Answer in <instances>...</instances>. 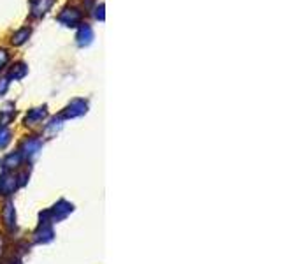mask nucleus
Returning a JSON list of instances; mask_svg holds the SVG:
<instances>
[{
	"instance_id": "nucleus-1",
	"label": "nucleus",
	"mask_w": 281,
	"mask_h": 264,
	"mask_svg": "<svg viewBox=\"0 0 281 264\" xmlns=\"http://www.w3.org/2000/svg\"><path fill=\"white\" fill-rule=\"evenodd\" d=\"M81 20H83V14L81 11L74 9V7H65L60 14H58V21L65 27H77L81 25Z\"/></svg>"
},
{
	"instance_id": "nucleus-2",
	"label": "nucleus",
	"mask_w": 281,
	"mask_h": 264,
	"mask_svg": "<svg viewBox=\"0 0 281 264\" xmlns=\"http://www.w3.org/2000/svg\"><path fill=\"white\" fill-rule=\"evenodd\" d=\"M93 37H95L93 28L88 23H81L79 30H77V35H76L77 44H79V46H90V44L93 43Z\"/></svg>"
},
{
	"instance_id": "nucleus-3",
	"label": "nucleus",
	"mask_w": 281,
	"mask_h": 264,
	"mask_svg": "<svg viewBox=\"0 0 281 264\" xmlns=\"http://www.w3.org/2000/svg\"><path fill=\"white\" fill-rule=\"evenodd\" d=\"M86 107L88 104L83 99H74L67 106V109H65V117L74 118V117H79V115H84L86 113Z\"/></svg>"
},
{
	"instance_id": "nucleus-4",
	"label": "nucleus",
	"mask_w": 281,
	"mask_h": 264,
	"mask_svg": "<svg viewBox=\"0 0 281 264\" xmlns=\"http://www.w3.org/2000/svg\"><path fill=\"white\" fill-rule=\"evenodd\" d=\"M53 0H32V16L40 18L48 13V9L51 7Z\"/></svg>"
},
{
	"instance_id": "nucleus-5",
	"label": "nucleus",
	"mask_w": 281,
	"mask_h": 264,
	"mask_svg": "<svg viewBox=\"0 0 281 264\" xmlns=\"http://www.w3.org/2000/svg\"><path fill=\"white\" fill-rule=\"evenodd\" d=\"M46 107H35V109H32L30 113L27 115V118H25V122H27V125H35L39 124V122H42L44 118H46Z\"/></svg>"
},
{
	"instance_id": "nucleus-6",
	"label": "nucleus",
	"mask_w": 281,
	"mask_h": 264,
	"mask_svg": "<svg viewBox=\"0 0 281 264\" xmlns=\"http://www.w3.org/2000/svg\"><path fill=\"white\" fill-rule=\"evenodd\" d=\"M28 37H30V28L23 27V28H20V30H16L13 33V39H11V43H13L14 46H21L23 43H27Z\"/></svg>"
},
{
	"instance_id": "nucleus-7",
	"label": "nucleus",
	"mask_w": 281,
	"mask_h": 264,
	"mask_svg": "<svg viewBox=\"0 0 281 264\" xmlns=\"http://www.w3.org/2000/svg\"><path fill=\"white\" fill-rule=\"evenodd\" d=\"M27 72H28L27 64H23V62H18V64L13 65V69H11L9 78H11V80H21V78H23Z\"/></svg>"
},
{
	"instance_id": "nucleus-8",
	"label": "nucleus",
	"mask_w": 281,
	"mask_h": 264,
	"mask_svg": "<svg viewBox=\"0 0 281 264\" xmlns=\"http://www.w3.org/2000/svg\"><path fill=\"white\" fill-rule=\"evenodd\" d=\"M14 118V109H13V104H7L6 107H4L2 111H0V124H2V127L4 125H7L9 124L11 120Z\"/></svg>"
},
{
	"instance_id": "nucleus-9",
	"label": "nucleus",
	"mask_w": 281,
	"mask_h": 264,
	"mask_svg": "<svg viewBox=\"0 0 281 264\" xmlns=\"http://www.w3.org/2000/svg\"><path fill=\"white\" fill-rule=\"evenodd\" d=\"M9 131L6 127H0V146H6V143H9Z\"/></svg>"
},
{
	"instance_id": "nucleus-10",
	"label": "nucleus",
	"mask_w": 281,
	"mask_h": 264,
	"mask_svg": "<svg viewBox=\"0 0 281 264\" xmlns=\"http://www.w3.org/2000/svg\"><path fill=\"white\" fill-rule=\"evenodd\" d=\"M9 62V55H7L6 50H0V69Z\"/></svg>"
},
{
	"instance_id": "nucleus-11",
	"label": "nucleus",
	"mask_w": 281,
	"mask_h": 264,
	"mask_svg": "<svg viewBox=\"0 0 281 264\" xmlns=\"http://www.w3.org/2000/svg\"><path fill=\"white\" fill-rule=\"evenodd\" d=\"M95 18L101 21H104V4H101V6L95 9Z\"/></svg>"
},
{
	"instance_id": "nucleus-12",
	"label": "nucleus",
	"mask_w": 281,
	"mask_h": 264,
	"mask_svg": "<svg viewBox=\"0 0 281 264\" xmlns=\"http://www.w3.org/2000/svg\"><path fill=\"white\" fill-rule=\"evenodd\" d=\"M7 87H9V81H7V80H0V95L6 94Z\"/></svg>"
}]
</instances>
